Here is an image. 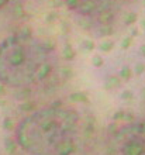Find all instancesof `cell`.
I'll list each match as a JSON object with an SVG mask.
<instances>
[{
	"instance_id": "1",
	"label": "cell",
	"mask_w": 145,
	"mask_h": 155,
	"mask_svg": "<svg viewBox=\"0 0 145 155\" xmlns=\"http://www.w3.org/2000/svg\"><path fill=\"white\" fill-rule=\"evenodd\" d=\"M90 137L86 116L65 102L35 106L18 118L14 128L16 143L25 155H83Z\"/></svg>"
},
{
	"instance_id": "2",
	"label": "cell",
	"mask_w": 145,
	"mask_h": 155,
	"mask_svg": "<svg viewBox=\"0 0 145 155\" xmlns=\"http://www.w3.org/2000/svg\"><path fill=\"white\" fill-rule=\"evenodd\" d=\"M61 57L51 42L27 31L0 40V86L21 96L44 93L61 79Z\"/></svg>"
},
{
	"instance_id": "3",
	"label": "cell",
	"mask_w": 145,
	"mask_h": 155,
	"mask_svg": "<svg viewBox=\"0 0 145 155\" xmlns=\"http://www.w3.org/2000/svg\"><path fill=\"white\" fill-rule=\"evenodd\" d=\"M68 16L93 35H110L135 12L138 0H59Z\"/></svg>"
},
{
	"instance_id": "4",
	"label": "cell",
	"mask_w": 145,
	"mask_h": 155,
	"mask_svg": "<svg viewBox=\"0 0 145 155\" xmlns=\"http://www.w3.org/2000/svg\"><path fill=\"white\" fill-rule=\"evenodd\" d=\"M109 155H145V118L117 124L107 137Z\"/></svg>"
},
{
	"instance_id": "5",
	"label": "cell",
	"mask_w": 145,
	"mask_h": 155,
	"mask_svg": "<svg viewBox=\"0 0 145 155\" xmlns=\"http://www.w3.org/2000/svg\"><path fill=\"white\" fill-rule=\"evenodd\" d=\"M35 0H0V14H13L31 6Z\"/></svg>"
}]
</instances>
